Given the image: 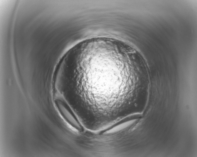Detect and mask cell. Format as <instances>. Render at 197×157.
Instances as JSON below:
<instances>
[{
  "instance_id": "1",
  "label": "cell",
  "mask_w": 197,
  "mask_h": 157,
  "mask_svg": "<svg viewBox=\"0 0 197 157\" xmlns=\"http://www.w3.org/2000/svg\"><path fill=\"white\" fill-rule=\"evenodd\" d=\"M128 49L121 41L100 37L88 40L75 54L68 79L80 90L90 111L117 121L125 116L126 97L135 79Z\"/></svg>"
}]
</instances>
